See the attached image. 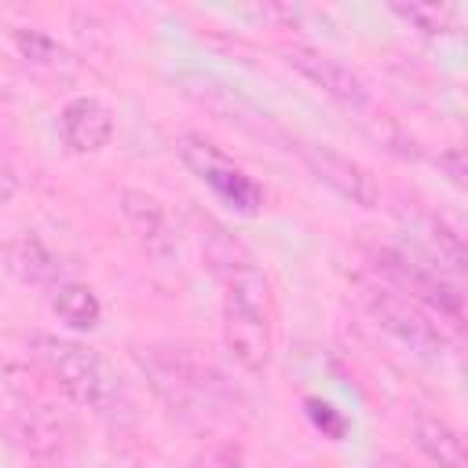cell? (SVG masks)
Instances as JSON below:
<instances>
[{"mask_svg":"<svg viewBox=\"0 0 468 468\" xmlns=\"http://www.w3.org/2000/svg\"><path fill=\"white\" fill-rule=\"evenodd\" d=\"M4 271L22 285H58V260L37 238H15L4 245Z\"/></svg>","mask_w":468,"mask_h":468,"instance_id":"cell-13","label":"cell"},{"mask_svg":"<svg viewBox=\"0 0 468 468\" xmlns=\"http://www.w3.org/2000/svg\"><path fill=\"white\" fill-rule=\"evenodd\" d=\"M373 314H377V322H380L399 344H406L413 355H420V358H439V355L446 351L442 329H439L413 300H406V296H399V292H377V296H373Z\"/></svg>","mask_w":468,"mask_h":468,"instance_id":"cell-6","label":"cell"},{"mask_svg":"<svg viewBox=\"0 0 468 468\" xmlns=\"http://www.w3.org/2000/svg\"><path fill=\"white\" fill-rule=\"evenodd\" d=\"M15 194H18V176L7 165H0V205H7Z\"/></svg>","mask_w":468,"mask_h":468,"instance_id":"cell-23","label":"cell"},{"mask_svg":"<svg viewBox=\"0 0 468 468\" xmlns=\"http://www.w3.org/2000/svg\"><path fill=\"white\" fill-rule=\"evenodd\" d=\"M22 95H26V77H22V66L0 51V99L15 102V99H22Z\"/></svg>","mask_w":468,"mask_h":468,"instance_id":"cell-22","label":"cell"},{"mask_svg":"<svg viewBox=\"0 0 468 468\" xmlns=\"http://www.w3.org/2000/svg\"><path fill=\"white\" fill-rule=\"evenodd\" d=\"M121 212L150 256L168 260L176 252V234H172V223L157 197H150L146 190H121Z\"/></svg>","mask_w":468,"mask_h":468,"instance_id":"cell-11","label":"cell"},{"mask_svg":"<svg viewBox=\"0 0 468 468\" xmlns=\"http://www.w3.org/2000/svg\"><path fill=\"white\" fill-rule=\"evenodd\" d=\"M186 468H245V453L234 442H216V446H205L201 453H194V461Z\"/></svg>","mask_w":468,"mask_h":468,"instance_id":"cell-19","label":"cell"},{"mask_svg":"<svg viewBox=\"0 0 468 468\" xmlns=\"http://www.w3.org/2000/svg\"><path fill=\"white\" fill-rule=\"evenodd\" d=\"M410 431H413V442H417V450L431 461V464H439V468H468V453H464V439L442 420V417H435V413H413V424H410Z\"/></svg>","mask_w":468,"mask_h":468,"instance_id":"cell-12","label":"cell"},{"mask_svg":"<svg viewBox=\"0 0 468 468\" xmlns=\"http://www.w3.org/2000/svg\"><path fill=\"white\" fill-rule=\"evenodd\" d=\"M380 271L391 278V282H399L413 300H420V303H428V307H435L439 314H446L453 325H461V292L453 289V285H446L442 278H439V271H431V267H424V263H413L406 252H380Z\"/></svg>","mask_w":468,"mask_h":468,"instance_id":"cell-8","label":"cell"},{"mask_svg":"<svg viewBox=\"0 0 468 468\" xmlns=\"http://www.w3.org/2000/svg\"><path fill=\"white\" fill-rule=\"evenodd\" d=\"M11 40L18 48V55L33 66V69H44L51 77H73L77 73V58L44 29H11Z\"/></svg>","mask_w":468,"mask_h":468,"instance_id":"cell-14","label":"cell"},{"mask_svg":"<svg viewBox=\"0 0 468 468\" xmlns=\"http://www.w3.org/2000/svg\"><path fill=\"white\" fill-rule=\"evenodd\" d=\"M51 311L69 325V329H80V333H91L102 318V303L99 296L80 285V282H58L51 285Z\"/></svg>","mask_w":468,"mask_h":468,"instance_id":"cell-15","label":"cell"},{"mask_svg":"<svg viewBox=\"0 0 468 468\" xmlns=\"http://www.w3.org/2000/svg\"><path fill=\"white\" fill-rule=\"evenodd\" d=\"M435 165H439V172L453 183V186H468V157H464V150L461 146H450V150H442L439 157H435Z\"/></svg>","mask_w":468,"mask_h":468,"instance_id":"cell-21","label":"cell"},{"mask_svg":"<svg viewBox=\"0 0 468 468\" xmlns=\"http://www.w3.org/2000/svg\"><path fill=\"white\" fill-rule=\"evenodd\" d=\"M146 373H150V384L154 391L183 417L190 413H205L216 406V395H219V377L201 366L197 358H190L186 351H176V347H157L150 358H143Z\"/></svg>","mask_w":468,"mask_h":468,"instance_id":"cell-4","label":"cell"},{"mask_svg":"<svg viewBox=\"0 0 468 468\" xmlns=\"http://www.w3.org/2000/svg\"><path fill=\"white\" fill-rule=\"evenodd\" d=\"M179 88L186 99H194L197 106H205L208 113L223 117V121H238L241 128L256 132V135H274L271 124H267V113H260L249 99H241L234 88L219 84L216 77H205V73H186L179 77Z\"/></svg>","mask_w":468,"mask_h":468,"instance_id":"cell-9","label":"cell"},{"mask_svg":"<svg viewBox=\"0 0 468 468\" xmlns=\"http://www.w3.org/2000/svg\"><path fill=\"white\" fill-rule=\"evenodd\" d=\"M282 55H285V62H289L296 73H303L311 84H318V88H322L325 95H333L340 106H347V110H366L369 88H366V80H362L347 62H340V58H333V55H325V51H318V48H303V44L285 48Z\"/></svg>","mask_w":468,"mask_h":468,"instance_id":"cell-7","label":"cell"},{"mask_svg":"<svg viewBox=\"0 0 468 468\" xmlns=\"http://www.w3.org/2000/svg\"><path fill=\"white\" fill-rule=\"evenodd\" d=\"M303 406H307V417H311V424H314L318 431H325L329 439H344L347 420L340 417V410H333V406H329V402H322V399H307Z\"/></svg>","mask_w":468,"mask_h":468,"instance_id":"cell-20","label":"cell"},{"mask_svg":"<svg viewBox=\"0 0 468 468\" xmlns=\"http://www.w3.org/2000/svg\"><path fill=\"white\" fill-rule=\"evenodd\" d=\"M15 439L37 453V457H51L62 446V424L55 420V413L48 406H26L15 417Z\"/></svg>","mask_w":468,"mask_h":468,"instance_id":"cell-16","label":"cell"},{"mask_svg":"<svg viewBox=\"0 0 468 468\" xmlns=\"http://www.w3.org/2000/svg\"><path fill=\"white\" fill-rule=\"evenodd\" d=\"M33 355L55 377V384L62 388V395L69 402H77L84 410H106L113 402V391H117L113 377L91 347L40 333V336H33Z\"/></svg>","mask_w":468,"mask_h":468,"instance_id":"cell-2","label":"cell"},{"mask_svg":"<svg viewBox=\"0 0 468 468\" xmlns=\"http://www.w3.org/2000/svg\"><path fill=\"white\" fill-rule=\"evenodd\" d=\"M205 260L223 278V344L230 358L249 373H263L271 362V325H274L271 282L252 263V256L223 230H212L205 245Z\"/></svg>","mask_w":468,"mask_h":468,"instance_id":"cell-1","label":"cell"},{"mask_svg":"<svg viewBox=\"0 0 468 468\" xmlns=\"http://www.w3.org/2000/svg\"><path fill=\"white\" fill-rule=\"evenodd\" d=\"M289 150H296L300 161L307 165V172L322 186H329L336 197H344V201H351L358 208H373L380 201L377 179L358 161H351V157H344V154H336L329 146H314V143H292Z\"/></svg>","mask_w":468,"mask_h":468,"instance_id":"cell-5","label":"cell"},{"mask_svg":"<svg viewBox=\"0 0 468 468\" xmlns=\"http://www.w3.org/2000/svg\"><path fill=\"white\" fill-rule=\"evenodd\" d=\"M362 128H366V135L373 139V143H380L384 150H391V154H399V157H420V146L391 121V117H362Z\"/></svg>","mask_w":468,"mask_h":468,"instance_id":"cell-18","label":"cell"},{"mask_svg":"<svg viewBox=\"0 0 468 468\" xmlns=\"http://www.w3.org/2000/svg\"><path fill=\"white\" fill-rule=\"evenodd\" d=\"M391 15H399L402 22H410L428 37H439L453 26V11L442 4H391Z\"/></svg>","mask_w":468,"mask_h":468,"instance_id":"cell-17","label":"cell"},{"mask_svg":"<svg viewBox=\"0 0 468 468\" xmlns=\"http://www.w3.org/2000/svg\"><path fill=\"white\" fill-rule=\"evenodd\" d=\"M58 135L69 154H95L113 135V113L95 95H77L58 113Z\"/></svg>","mask_w":468,"mask_h":468,"instance_id":"cell-10","label":"cell"},{"mask_svg":"<svg viewBox=\"0 0 468 468\" xmlns=\"http://www.w3.org/2000/svg\"><path fill=\"white\" fill-rule=\"evenodd\" d=\"M176 154L179 161L194 172L197 183H205L227 208L241 212V216H256L263 208V190L260 183L241 168L234 165L216 143H208L205 135H194V132H183L176 139Z\"/></svg>","mask_w":468,"mask_h":468,"instance_id":"cell-3","label":"cell"}]
</instances>
